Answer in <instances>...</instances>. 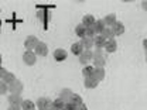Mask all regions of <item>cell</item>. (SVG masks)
<instances>
[{
	"label": "cell",
	"mask_w": 147,
	"mask_h": 110,
	"mask_svg": "<svg viewBox=\"0 0 147 110\" xmlns=\"http://www.w3.org/2000/svg\"><path fill=\"white\" fill-rule=\"evenodd\" d=\"M71 103H72L74 106L78 109L84 102H82V97H81V95H78V93H72V96H71V100H69Z\"/></svg>",
	"instance_id": "19"
},
{
	"label": "cell",
	"mask_w": 147,
	"mask_h": 110,
	"mask_svg": "<svg viewBox=\"0 0 147 110\" xmlns=\"http://www.w3.org/2000/svg\"><path fill=\"white\" fill-rule=\"evenodd\" d=\"M64 107H65V103L59 97H57L55 100H53V110H62Z\"/></svg>",
	"instance_id": "26"
},
{
	"label": "cell",
	"mask_w": 147,
	"mask_h": 110,
	"mask_svg": "<svg viewBox=\"0 0 147 110\" xmlns=\"http://www.w3.org/2000/svg\"><path fill=\"white\" fill-rule=\"evenodd\" d=\"M6 73H7V71H6V69H4L3 66H0V80L3 79V76H4Z\"/></svg>",
	"instance_id": "32"
},
{
	"label": "cell",
	"mask_w": 147,
	"mask_h": 110,
	"mask_svg": "<svg viewBox=\"0 0 147 110\" xmlns=\"http://www.w3.org/2000/svg\"><path fill=\"white\" fill-rule=\"evenodd\" d=\"M105 65H106V58L92 59V66H93V68H105Z\"/></svg>",
	"instance_id": "22"
},
{
	"label": "cell",
	"mask_w": 147,
	"mask_h": 110,
	"mask_svg": "<svg viewBox=\"0 0 147 110\" xmlns=\"http://www.w3.org/2000/svg\"><path fill=\"white\" fill-rule=\"evenodd\" d=\"M93 78H95L98 82H102V80L106 78L105 68H95V69H93Z\"/></svg>",
	"instance_id": "15"
},
{
	"label": "cell",
	"mask_w": 147,
	"mask_h": 110,
	"mask_svg": "<svg viewBox=\"0 0 147 110\" xmlns=\"http://www.w3.org/2000/svg\"><path fill=\"white\" fill-rule=\"evenodd\" d=\"M65 110H76V107L74 106L71 102H68V103H65V107H64Z\"/></svg>",
	"instance_id": "31"
},
{
	"label": "cell",
	"mask_w": 147,
	"mask_h": 110,
	"mask_svg": "<svg viewBox=\"0 0 147 110\" xmlns=\"http://www.w3.org/2000/svg\"><path fill=\"white\" fill-rule=\"evenodd\" d=\"M34 54L38 55V56H47L48 55V45L45 42H38L37 47L34 48Z\"/></svg>",
	"instance_id": "5"
},
{
	"label": "cell",
	"mask_w": 147,
	"mask_h": 110,
	"mask_svg": "<svg viewBox=\"0 0 147 110\" xmlns=\"http://www.w3.org/2000/svg\"><path fill=\"white\" fill-rule=\"evenodd\" d=\"M36 106L40 110H45V109H53V102L51 99L42 96V97H38V100L36 102Z\"/></svg>",
	"instance_id": "2"
},
{
	"label": "cell",
	"mask_w": 147,
	"mask_h": 110,
	"mask_svg": "<svg viewBox=\"0 0 147 110\" xmlns=\"http://www.w3.org/2000/svg\"><path fill=\"white\" fill-rule=\"evenodd\" d=\"M112 31H113V36L115 37H120L125 34V24L122 23V21H116L112 27Z\"/></svg>",
	"instance_id": "7"
},
{
	"label": "cell",
	"mask_w": 147,
	"mask_h": 110,
	"mask_svg": "<svg viewBox=\"0 0 147 110\" xmlns=\"http://www.w3.org/2000/svg\"><path fill=\"white\" fill-rule=\"evenodd\" d=\"M84 51V48L81 47V44L79 42H74L72 45H71V52L75 55H81V52Z\"/></svg>",
	"instance_id": "27"
},
{
	"label": "cell",
	"mask_w": 147,
	"mask_h": 110,
	"mask_svg": "<svg viewBox=\"0 0 147 110\" xmlns=\"http://www.w3.org/2000/svg\"><path fill=\"white\" fill-rule=\"evenodd\" d=\"M38 38L36 36H28L24 40V47H26V51H34V48L38 44Z\"/></svg>",
	"instance_id": "3"
},
{
	"label": "cell",
	"mask_w": 147,
	"mask_h": 110,
	"mask_svg": "<svg viewBox=\"0 0 147 110\" xmlns=\"http://www.w3.org/2000/svg\"><path fill=\"white\" fill-rule=\"evenodd\" d=\"M1 64H3V56H1V54H0V66H1Z\"/></svg>",
	"instance_id": "37"
},
{
	"label": "cell",
	"mask_w": 147,
	"mask_h": 110,
	"mask_svg": "<svg viewBox=\"0 0 147 110\" xmlns=\"http://www.w3.org/2000/svg\"><path fill=\"white\" fill-rule=\"evenodd\" d=\"M95 36H96V34H95V31H93V28H92V27H89V28H86V34H85V37H89V38H93Z\"/></svg>",
	"instance_id": "30"
},
{
	"label": "cell",
	"mask_w": 147,
	"mask_h": 110,
	"mask_svg": "<svg viewBox=\"0 0 147 110\" xmlns=\"http://www.w3.org/2000/svg\"><path fill=\"white\" fill-rule=\"evenodd\" d=\"M92 28H93L95 34H96V36H99V34L106 28V25H105V23H103L102 20H96V21H95V24L92 25Z\"/></svg>",
	"instance_id": "16"
},
{
	"label": "cell",
	"mask_w": 147,
	"mask_h": 110,
	"mask_svg": "<svg viewBox=\"0 0 147 110\" xmlns=\"http://www.w3.org/2000/svg\"><path fill=\"white\" fill-rule=\"evenodd\" d=\"M75 34L79 37V38H84L85 34H86V27H84L82 24H78V25L75 27Z\"/></svg>",
	"instance_id": "25"
},
{
	"label": "cell",
	"mask_w": 147,
	"mask_h": 110,
	"mask_svg": "<svg viewBox=\"0 0 147 110\" xmlns=\"http://www.w3.org/2000/svg\"><path fill=\"white\" fill-rule=\"evenodd\" d=\"M79 64H82L84 66L89 65V62H92V51H82L81 55H78Z\"/></svg>",
	"instance_id": "6"
},
{
	"label": "cell",
	"mask_w": 147,
	"mask_h": 110,
	"mask_svg": "<svg viewBox=\"0 0 147 110\" xmlns=\"http://www.w3.org/2000/svg\"><path fill=\"white\" fill-rule=\"evenodd\" d=\"M98 85H99V82L95 78H86V79H84V86L86 89H95Z\"/></svg>",
	"instance_id": "17"
},
{
	"label": "cell",
	"mask_w": 147,
	"mask_h": 110,
	"mask_svg": "<svg viewBox=\"0 0 147 110\" xmlns=\"http://www.w3.org/2000/svg\"><path fill=\"white\" fill-rule=\"evenodd\" d=\"M16 79H17V78H16V75H14V73H13V72H9V71H7V73L3 76V79H1V80H3V82H4L7 86H9V85H10V83H13Z\"/></svg>",
	"instance_id": "20"
},
{
	"label": "cell",
	"mask_w": 147,
	"mask_h": 110,
	"mask_svg": "<svg viewBox=\"0 0 147 110\" xmlns=\"http://www.w3.org/2000/svg\"><path fill=\"white\" fill-rule=\"evenodd\" d=\"M20 109L21 110H36V103L33 100H23Z\"/></svg>",
	"instance_id": "21"
},
{
	"label": "cell",
	"mask_w": 147,
	"mask_h": 110,
	"mask_svg": "<svg viewBox=\"0 0 147 110\" xmlns=\"http://www.w3.org/2000/svg\"><path fill=\"white\" fill-rule=\"evenodd\" d=\"M140 6H142V9H143V10H146V11H147V0L142 1V4H140Z\"/></svg>",
	"instance_id": "33"
},
{
	"label": "cell",
	"mask_w": 147,
	"mask_h": 110,
	"mask_svg": "<svg viewBox=\"0 0 147 110\" xmlns=\"http://www.w3.org/2000/svg\"><path fill=\"white\" fill-rule=\"evenodd\" d=\"M62 110H65V109H62Z\"/></svg>",
	"instance_id": "40"
},
{
	"label": "cell",
	"mask_w": 147,
	"mask_h": 110,
	"mask_svg": "<svg viewBox=\"0 0 147 110\" xmlns=\"http://www.w3.org/2000/svg\"><path fill=\"white\" fill-rule=\"evenodd\" d=\"M102 21L105 23V25H106V27H109V28H110V27H112V25H113V24L117 21V17H116V14H115V13H109V14H106V16L103 17V20H102Z\"/></svg>",
	"instance_id": "14"
},
{
	"label": "cell",
	"mask_w": 147,
	"mask_h": 110,
	"mask_svg": "<svg viewBox=\"0 0 147 110\" xmlns=\"http://www.w3.org/2000/svg\"><path fill=\"white\" fill-rule=\"evenodd\" d=\"M45 110H53V109H45Z\"/></svg>",
	"instance_id": "39"
},
{
	"label": "cell",
	"mask_w": 147,
	"mask_h": 110,
	"mask_svg": "<svg viewBox=\"0 0 147 110\" xmlns=\"http://www.w3.org/2000/svg\"><path fill=\"white\" fill-rule=\"evenodd\" d=\"M95 21H96V18L93 17V14H85L84 17H82V25L84 27H86V28H89V27H92L93 24H95Z\"/></svg>",
	"instance_id": "13"
},
{
	"label": "cell",
	"mask_w": 147,
	"mask_h": 110,
	"mask_svg": "<svg viewBox=\"0 0 147 110\" xmlns=\"http://www.w3.org/2000/svg\"><path fill=\"white\" fill-rule=\"evenodd\" d=\"M71 96H72V91L71 89H68V88H64L62 91L59 92V99L64 102V103H68L69 100H71Z\"/></svg>",
	"instance_id": "12"
},
{
	"label": "cell",
	"mask_w": 147,
	"mask_h": 110,
	"mask_svg": "<svg viewBox=\"0 0 147 110\" xmlns=\"http://www.w3.org/2000/svg\"><path fill=\"white\" fill-rule=\"evenodd\" d=\"M9 92V89H7V85L3 82V80H0V95H6Z\"/></svg>",
	"instance_id": "29"
},
{
	"label": "cell",
	"mask_w": 147,
	"mask_h": 110,
	"mask_svg": "<svg viewBox=\"0 0 147 110\" xmlns=\"http://www.w3.org/2000/svg\"><path fill=\"white\" fill-rule=\"evenodd\" d=\"M76 110H88V107H86V105H85V103H82V105H81Z\"/></svg>",
	"instance_id": "34"
},
{
	"label": "cell",
	"mask_w": 147,
	"mask_h": 110,
	"mask_svg": "<svg viewBox=\"0 0 147 110\" xmlns=\"http://www.w3.org/2000/svg\"><path fill=\"white\" fill-rule=\"evenodd\" d=\"M7 89L10 92V95H21L23 91H24V85H23L21 80L16 79L13 83H10V85L7 86Z\"/></svg>",
	"instance_id": "1"
},
{
	"label": "cell",
	"mask_w": 147,
	"mask_h": 110,
	"mask_svg": "<svg viewBox=\"0 0 147 110\" xmlns=\"http://www.w3.org/2000/svg\"><path fill=\"white\" fill-rule=\"evenodd\" d=\"M99 36H102L105 40H112V38H115V36H113V31H112V28H109V27H106Z\"/></svg>",
	"instance_id": "28"
},
{
	"label": "cell",
	"mask_w": 147,
	"mask_h": 110,
	"mask_svg": "<svg viewBox=\"0 0 147 110\" xmlns=\"http://www.w3.org/2000/svg\"><path fill=\"white\" fill-rule=\"evenodd\" d=\"M79 44H81V47L84 48V51H92V48H93V38L84 37V38H81Z\"/></svg>",
	"instance_id": "11"
},
{
	"label": "cell",
	"mask_w": 147,
	"mask_h": 110,
	"mask_svg": "<svg viewBox=\"0 0 147 110\" xmlns=\"http://www.w3.org/2000/svg\"><path fill=\"white\" fill-rule=\"evenodd\" d=\"M93 66L92 65H86V66H84V69H82V75H84V79H86V78H93Z\"/></svg>",
	"instance_id": "23"
},
{
	"label": "cell",
	"mask_w": 147,
	"mask_h": 110,
	"mask_svg": "<svg viewBox=\"0 0 147 110\" xmlns=\"http://www.w3.org/2000/svg\"><path fill=\"white\" fill-rule=\"evenodd\" d=\"M23 97H21V95H9L7 96V102H9V106H21V103H23Z\"/></svg>",
	"instance_id": "8"
},
{
	"label": "cell",
	"mask_w": 147,
	"mask_h": 110,
	"mask_svg": "<svg viewBox=\"0 0 147 110\" xmlns=\"http://www.w3.org/2000/svg\"><path fill=\"white\" fill-rule=\"evenodd\" d=\"M23 62L28 66H33L37 62V55L34 54V51H26L23 54Z\"/></svg>",
	"instance_id": "4"
},
{
	"label": "cell",
	"mask_w": 147,
	"mask_h": 110,
	"mask_svg": "<svg viewBox=\"0 0 147 110\" xmlns=\"http://www.w3.org/2000/svg\"><path fill=\"white\" fill-rule=\"evenodd\" d=\"M143 48H144V51L147 52V38H144V40H143Z\"/></svg>",
	"instance_id": "35"
},
{
	"label": "cell",
	"mask_w": 147,
	"mask_h": 110,
	"mask_svg": "<svg viewBox=\"0 0 147 110\" xmlns=\"http://www.w3.org/2000/svg\"><path fill=\"white\" fill-rule=\"evenodd\" d=\"M108 40H105L102 36H95L93 37V47L95 48H103Z\"/></svg>",
	"instance_id": "18"
},
{
	"label": "cell",
	"mask_w": 147,
	"mask_h": 110,
	"mask_svg": "<svg viewBox=\"0 0 147 110\" xmlns=\"http://www.w3.org/2000/svg\"><path fill=\"white\" fill-rule=\"evenodd\" d=\"M116 50H117V41L115 38L108 40L106 44H105V47H103V51L108 52V54H112V52H116Z\"/></svg>",
	"instance_id": "9"
},
{
	"label": "cell",
	"mask_w": 147,
	"mask_h": 110,
	"mask_svg": "<svg viewBox=\"0 0 147 110\" xmlns=\"http://www.w3.org/2000/svg\"><path fill=\"white\" fill-rule=\"evenodd\" d=\"M7 110H21L18 106H9V109Z\"/></svg>",
	"instance_id": "36"
},
{
	"label": "cell",
	"mask_w": 147,
	"mask_h": 110,
	"mask_svg": "<svg viewBox=\"0 0 147 110\" xmlns=\"http://www.w3.org/2000/svg\"><path fill=\"white\" fill-rule=\"evenodd\" d=\"M106 52L103 51V48H95L92 51V59H96V58H106L105 56Z\"/></svg>",
	"instance_id": "24"
},
{
	"label": "cell",
	"mask_w": 147,
	"mask_h": 110,
	"mask_svg": "<svg viewBox=\"0 0 147 110\" xmlns=\"http://www.w3.org/2000/svg\"><path fill=\"white\" fill-rule=\"evenodd\" d=\"M54 59L57 62H62V61H65L67 59V56H68V52H67V50H64V48H57L54 52Z\"/></svg>",
	"instance_id": "10"
},
{
	"label": "cell",
	"mask_w": 147,
	"mask_h": 110,
	"mask_svg": "<svg viewBox=\"0 0 147 110\" xmlns=\"http://www.w3.org/2000/svg\"><path fill=\"white\" fill-rule=\"evenodd\" d=\"M146 62H147V52H146Z\"/></svg>",
	"instance_id": "38"
}]
</instances>
